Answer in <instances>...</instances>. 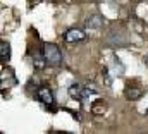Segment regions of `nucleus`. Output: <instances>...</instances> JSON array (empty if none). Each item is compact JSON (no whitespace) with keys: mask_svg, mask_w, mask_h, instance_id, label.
I'll return each mask as SVG.
<instances>
[{"mask_svg":"<svg viewBox=\"0 0 148 134\" xmlns=\"http://www.w3.org/2000/svg\"><path fill=\"white\" fill-rule=\"evenodd\" d=\"M102 26H103V17L98 16V14L90 16V17L86 19V28H90V29H100Z\"/></svg>","mask_w":148,"mask_h":134,"instance_id":"4","label":"nucleus"},{"mask_svg":"<svg viewBox=\"0 0 148 134\" xmlns=\"http://www.w3.org/2000/svg\"><path fill=\"white\" fill-rule=\"evenodd\" d=\"M0 55H2V62H7L10 59V45L7 41L0 43Z\"/></svg>","mask_w":148,"mask_h":134,"instance_id":"7","label":"nucleus"},{"mask_svg":"<svg viewBox=\"0 0 148 134\" xmlns=\"http://www.w3.org/2000/svg\"><path fill=\"white\" fill-rule=\"evenodd\" d=\"M143 95V88L141 86H134V84H127L126 86V98L127 100H138Z\"/></svg>","mask_w":148,"mask_h":134,"instance_id":"3","label":"nucleus"},{"mask_svg":"<svg viewBox=\"0 0 148 134\" xmlns=\"http://www.w3.org/2000/svg\"><path fill=\"white\" fill-rule=\"evenodd\" d=\"M83 90L84 88H81L79 84H71L69 86V96L71 98H77V100L83 98Z\"/></svg>","mask_w":148,"mask_h":134,"instance_id":"8","label":"nucleus"},{"mask_svg":"<svg viewBox=\"0 0 148 134\" xmlns=\"http://www.w3.org/2000/svg\"><path fill=\"white\" fill-rule=\"evenodd\" d=\"M147 113H148V112H147Z\"/></svg>","mask_w":148,"mask_h":134,"instance_id":"10","label":"nucleus"},{"mask_svg":"<svg viewBox=\"0 0 148 134\" xmlns=\"http://www.w3.org/2000/svg\"><path fill=\"white\" fill-rule=\"evenodd\" d=\"M103 103H105V101H97V105L93 107V112H95V113H102V112L105 110V105H103Z\"/></svg>","mask_w":148,"mask_h":134,"instance_id":"9","label":"nucleus"},{"mask_svg":"<svg viewBox=\"0 0 148 134\" xmlns=\"http://www.w3.org/2000/svg\"><path fill=\"white\" fill-rule=\"evenodd\" d=\"M33 64L36 69H43L45 64H47V59H45V53H40V52H35L33 53Z\"/></svg>","mask_w":148,"mask_h":134,"instance_id":"6","label":"nucleus"},{"mask_svg":"<svg viewBox=\"0 0 148 134\" xmlns=\"http://www.w3.org/2000/svg\"><path fill=\"white\" fill-rule=\"evenodd\" d=\"M43 53H45V59H47L48 66H59V64H62V53H60V50H59L57 45L45 43L43 45Z\"/></svg>","mask_w":148,"mask_h":134,"instance_id":"1","label":"nucleus"},{"mask_svg":"<svg viewBox=\"0 0 148 134\" xmlns=\"http://www.w3.org/2000/svg\"><path fill=\"white\" fill-rule=\"evenodd\" d=\"M36 98L41 103H45L47 107H50L52 103H53V96H52V91L47 88V86H41L40 90H38V93H36Z\"/></svg>","mask_w":148,"mask_h":134,"instance_id":"2","label":"nucleus"},{"mask_svg":"<svg viewBox=\"0 0 148 134\" xmlns=\"http://www.w3.org/2000/svg\"><path fill=\"white\" fill-rule=\"evenodd\" d=\"M66 41L67 43H76V41H81L83 38H84V33L81 31V29H76V28H73V29H69L67 33H66Z\"/></svg>","mask_w":148,"mask_h":134,"instance_id":"5","label":"nucleus"}]
</instances>
